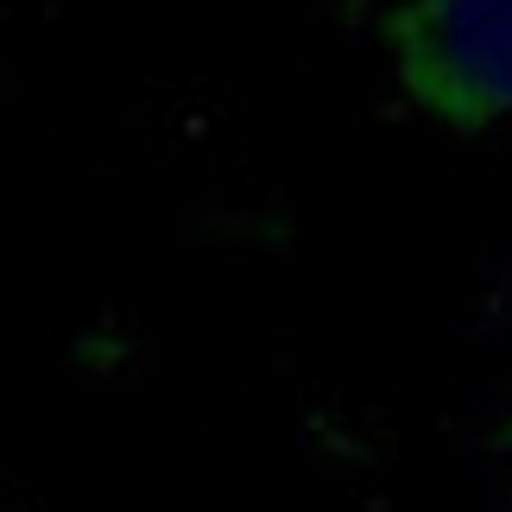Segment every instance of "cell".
<instances>
[{
	"mask_svg": "<svg viewBox=\"0 0 512 512\" xmlns=\"http://www.w3.org/2000/svg\"><path fill=\"white\" fill-rule=\"evenodd\" d=\"M506 449H512V424H506Z\"/></svg>",
	"mask_w": 512,
	"mask_h": 512,
	"instance_id": "obj_2",
	"label": "cell"
},
{
	"mask_svg": "<svg viewBox=\"0 0 512 512\" xmlns=\"http://www.w3.org/2000/svg\"><path fill=\"white\" fill-rule=\"evenodd\" d=\"M380 45L430 127L487 133L512 121V0H392Z\"/></svg>",
	"mask_w": 512,
	"mask_h": 512,
	"instance_id": "obj_1",
	"label": "cell"
}]
</instances>
